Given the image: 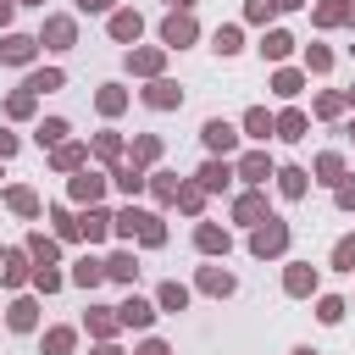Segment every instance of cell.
I'll return each mask as SVG.
<instances>
[{
	"label": "cell",
	"mask_w": 355,
	"mask_h": 355,
	"mask_svg": "<svg viewBox=\"0 0 355 355\" xmlns=\"http://www.w3.org/2000/svg\"><path fill=\"white\" fill-rule=\"evenodd\" d=\"M283 244H288V227H283V222H266V227H255V239H250L255 255H277Z\"/></svg>",
	"instance_id": "6da1fadb"
},
{
	"label": "cell",
	"mask_w": 355,
	"mask_h": 355,
	"mask_svg": "<svg viewBox=\"0 0 355 355\" xmlns=\"http://www.w3.org/2000/svg\"><path fill=\"white\" fill-rule=\"evenodd\" d=\"M205 144H211V150H233V128H227L222 116H216V122H205Z\"/></svg>",
	"instance_id": "7a4b0ae2"
},
{
	"label": "cell",
	"mask_w": 355,
	"mask_h": 355,
	"mask_svg": "<svg viewBox=\"0 0 355 355\" xmlns=\"http://www.w3.org/2000/svg\"><path fill=\"white\" fill-rule=\"evenodd\" d=\"M44 39H50L55 50H67V44H72V22H67V17H55V22H44Z\"/></svg>",
	"instance_id": "3957f363"
},
{
	"label": "cell",
	"mask_w": 355,
	"mask_h": 355,
	"mask_svg": "<svg viewBox=\"0 0 355 355\" xmlns=\"http://www.w3.org/2000/svg\"><path fill=\"white\" fill-rule=\"evenodd\" d=\"M28 55H33V39H22V33L0 44V61H28Z\"/></svg>",
	"instance_id": "277c9868"
},
{
	"label": "cell",
	"mask_w": 355,
	"mask_h": 355,
	"mask_svg": "<svg viewBox=\"0 0 355 355\" xmlns=\"http://www.w3.org/2000/svg\"><path fill=\"white\" fill-rule=\"evenodd\" d=\"M111 33H116V39H139V17H133V11H116V17H111Z\"/></svg>",
	"instance_id": "5b68a950"
},
{
	"label": "cell",
	"mask_w": 355,
	"mask_h": 355,
	"mask_svg": "<svg viewBox=\"0 0 355 355\" xmlns=\"http://www.w3.org/2000/svg\"><path fill=\"white\" fill-rule=\"evenodd\" d=\"M189 39H194V22L189 17H172L166 22V44H189Z\"/></svg>",
	"instance_id": "8992f818"
},
{
	"label": "cell",
	"mask_w": 355,
	"mask_h": 355,
	"mask_svg": "<svg viewBox=\"0 0 355 355\" xmlns=\"http://www.w3.org/2000/svg\"><path fill=\"white\" fill-rule=\"evenodd\" d=\"M150 316H155V311H150L144 300H128V305H122V322H128V327H144Z\"/></svg>",
	"instance_id": "52a82bcc"
},
{
	"label": "cell",
	"mask_w": 355,
	"mask_h": 355,
	"mask_svg": "<svg viewBox=\"0 0 355 355\" xmlns=\"http://www.w3.org/2000/svg\"><path fill=\"white\" fill-rule=\"evenodd\" d=\"M78 227H83L89 239H105V227H111V216H105V211H89V216H83Z\"/></svg>",
	"instance_id": "ba28073f"
},
{
	"label": "cell",
	"mask_w": 355,
	"mask_h": 355,
	"mask_svg": "<svg viewBox=\"0 0 355 355\" xmlns=\"http://www.w3.org/2000/svg\"><path fill=\"white\" fill-rule=\"evenodd\" d=\"M72 277H78L83 288H94V283L105 277V266H100V261H78V272H72Z\"/></svg>",
	"instance_id": "9c48e42d"
},
{
	"label": "cell",
	"mask_w": 355,
	"mask_h": 355,
	"mask_svg": "<svg viewBox=\"0 0 355 355\" xmlns=\"http://www.w3.org/2000/svg\"><path fill=\"white\" fill-rule=\"evenodd\" d=\"M150 105H178V83H150Z\"/></svg>",
	"instance_id": "30bf717a"
},
{
	"label": "cell",
	"mask_w": 355,
	"mask_h": 355,
	"mask_svg": "<svg viewBox=\"0 0 355 355\" xmlns=\"http://www.w3.org/2000/svg\"><path fill=\"white\" fill-rule=\"evenodd\" d=\"M266 172H272L266 155H244V178H250V183H266Z\"/></svg>",
	"instance_id": "8fae6325"
},
{
	"label": "cell",
	"mask_w": 355,
	"mask_h": 355,
	"mask_svg": "<svg viewBox=\"0 0 355 355\" xmlns=\"http://www.w3.org/2000/svg\"><path fill=\"white\" fill-rule=\"evenodd\" d=\"M311 283H316V277H311L305 266H288V294H311Z\"/></svg>",
	"instance_id": "7c38bea8"
},
{
	"label": "cell",
	"mask_w": 355,
	"mask_h": 355,
	"mask_svg": "<svg viewBox=\"0 0 355 355\" xmlns=\"http://www.w3.org/2000/svg\"><path fill=\"white\" fill-rule=\"evenodd\" d=\"M200 283H205L211 294H227V288H233V277H227V272H216V266H205V277H200Z\"/></svg>",
	"instance_id": "4fadbf2b"
},
{
	"label": "cell",
	"mask_w": 355,
	"mask_h": 355,
	"mask_svg": "<svg viewBox=\"0 0 355 355\" xmlns=\"http://www.w3.org/2000/svg\"><path fill=\"white\" fill-rule=\"evenodd\" d=\"M244 128H250L255 139H266V133H272V116H266V111H250V116H244Z\"/></svg>",
	"instance_id": "5bb4252c"
},
{
	"label": "cell",
	"mask_w": 355,
	"mask_h": 355,
	"mask_svg": "<svg viewBox=\"0 0 355 355\" xmlns=\"http://www.w3.org/2000/svg\"><path fill=\"white\" fill-rule=\"evenodd\" d=\"M283 178V194H305V172L300 166H288V172H277Z\"/></svg>",
	"instance_id": "9a60e30c"
},
{
	"label": "cell",
	"mask_w": 355,
	"mask_h": 355,
	"mask_svg": "<svg viewBox=\"0 0 355 355\" xmlns=\"http://www.w3.org/2000/svg\"><path fill=\"white\" fill-rule=\"evenodd\" d=\"M200 250H227V233L222 227H200Z\"/></svg>",
	"instance_id": "2e32d148"
},
{
	"label": "cell",
	"mask_w": 355,
	"mask_h": 355,
	"mask_svg": "<svg viewBox=\"0 0 355 355\" xmlns=\"http://www.w3.org/2000/svg\"><path fill=\"white\" fill-rule=\"evenodd\" d=\"M11 327H33V300H17L11 305Z\"/></svg>",
	"instance_id": "e0dca14e"
},
{
	"label": "cell",
	"mask_w": 355,
	"mask_h": 355,
	"mask_svg": "<svg viewBox=\"0 0 355 355\" xmlns=\"http://www.w3.org/2000/svg\"><path fill=\"white\" fill-rule=\"evenodd\" d=\"M44 349H50V355H67V349H72V333H67V327H55V333L44 338Z\"/></svg>",
	"instance_id": "ac0fdd59"
},
{
	"label": "cell",
	"mask_w": 355,
	"mask_h": 355,
	"mask_svg": "<svg viewBox=\"0 0 355 355\" xmlns=\"http://www.w3.org/2000/svg\"><path fill=\"white\" fill-rule=\"evenodd\" d=\"M216 50L233 55V50H239V28H216Z\"/></svg>",
	"instance_id": "d6986e66"
},
{
	"label": "cell",
	"mask_w": 355,
	"mask_h": 355,
	"mask_svg": "<svg viewBox=\"0 0 355 355\" xmlns=\"http://www.w3.org/2000/svg\"><path fill=\"white\" fill-rule=\"evenodd\" d=\"M277 128H283V139H300V133H305V116H300V111H288Z\"/></svg>",
	"instance_id": "ffe728a7"
},
{
	"label": "cell",
	"mask_w": 355,
	"mask_h": 355,
	"mask_svg": "<svg viewBox=\"0 0 355 355\" xmlns=\"http://www.w3.org/2000/svg\"><path fill=\"white\" fill-rule=\"evenodd\" d=\"M200 183H205V189H222V183H227V166H216V161H211V166L200 172Z\"/></svg>",
	"instance_id": "44dd1931"
},
{
	"label": "cell",
	"mask_w": 355,
	"mask_h": 355,
	"mask_svg": "<svg viewBox=\"0 0 355 355\" xmlns=\"http://www.w3.org/2000/svg\"><path fill=\"white\" fill-rule=\"evenodd\" d=\"M72 194H78V200H94V194H100V178H72Z\"/></svg>",
	"instance_id": "7402d4cb"
},
{
	"label": "cell",
	"mask_w": 355,
	"mask_h": 355,
	"mask_svg": "<svg viewBox=\"0 0 355 355\" xmlns=\"http://www.w3.org/2000/svg\"><path fill=\"white\" fill-rule=\"evenodd\" d=\"M11 205H17V211H22V216H33V211H39V200H33V194H28V189H11Z\"/></svg>",
	"instance_id": "603a6c76"
},
{
	"label": "cell",
	"mask_w": 355,
	"mask_h": 355,
	"mask_svg": "<svg viewBox=\"0 0 355 355\" xmlns=\"http://www.w3.org/2000/svg\"><path fill=\"white\" fill-rule=\"evenodd\" d=\"M261 211H266V205H261V194H244V200H239V216H244V222H255Z\"/></svg>",
	"instance_id": "cb8c5ba5"
},
{
	"label": "cell",
	"mask_w": 355,
	"mask_h": 355,
	"mask_svg": "<svg viewBox=\"0 0 355 355\" xmlns=\"http://www.w3.org/2000/svg\"><path fill=\"white\" fill-rule=\"evenodd\" d=\"M28 250H33V255H39V261H44V266H50V261H55V244H50V239H39V233H33V239H28Z\"/></svg>",
	"instance_id": "d4e9b609"
},
{
	"label": "cell",
	"mask_w": 355,
	"mask_h": 355,
	"mask_svg": "<svg viewBox=\"0 0 355 355\" xmlns=\"http://www.w3.org/2000/svg\"><path fill=\"white\" fill-rule=\"evenodd\" d=\"M105 272H111V277H133V255H111Z\"/></svg>",
	"instance_id": "484cf974"
},
{
	"label": "cell",
	"mask_w": 355,
	"mask_h": 355,
	"mask_svg": "<svg viewBox=\"0 0 355 355\" xmlns=\"http://www.w3.org/2000/svg\"><path fill=\"white\" fill-rule=\"evenodd\" d=\"M183 300H189V294H183L178 283H166V288H161V305H166V311H183Z\"/></svg>",
	"instance_id": "4316f807"
},
{
	"label": "cell",
	"mask_w": 355,
	"mask_h": 355,
	"mask_svg": "<svg viewBox=\"0 0 355 355\" xmlns=\"http://www.w3.org/2000/svg\"><path fill=\"white\" fill-rule=\"evenodd\" d=\"M333 261H338V266H344V272H355V239H344V244H338V250H333Z\"/></svg>",
	"instance_id": "83f0119b"
},
{
	"label": "cell",
	"mask_w": 355,
	"mask_h": 355,
	"mask_svg": "<svg viewBox=\"0 0 355 355\" xmlns=\"http://www.w3.org/2000/svg\"><path fill=\"white\" fill-rule=\"evenodd\" d=\"M61 133H67V122H55V116H50V122H44V128H39V144H55V139H61Z\"/></svg>",
	"instance_id": "f1b7e54d"
},
{
	"label": "cell",
	"mask_w": 355,
	"mask_h": 355,
	"mask_svg": "<svg viewBox=\"0 0 355 355\" xmlns=\"http://www.w3.org/2000/svg\"><path fill=\"white\" fill-rule=\"evenodd\" d=\"M261 50H266V55H288V39H283V33H266V44H261Z\"/></svg>",
	"instance_id": "f546056e"
},
{
	"label": "cell",
	"mask_w": 355,
	"mask_h": 355,
	"mask_svg": "<svg viewBox=\"0 0 355 355\" xmlns=\"http://www.w3.org/2000/svg\"><path fill=\"white\" fill-rule=\"evenodd\" d=\"M116 183H122V189H128V194H133V189H139V183H144V178H139V166H122V172H116Z\"/></svg>",
	"instance_id": "4dcf8cb0"
},
{
	"label": "cell",
	"mask_w": 355,
	"mask_h": 355,
	"mask_svg": "<svg viewBox=\"0 0 355 355\" xmlns=\"http://www.w3.org/2000/svg\"><path fill=\"white\" fill-rule=\"evenodd\" d=\"M316 316H322V322H338V316H344V300H322V311H316Z\"/></svg>",
	"instance_id": "1f68e13d"
},
{
	"label": "cell",
	"mask_w": 355,
	"mask_h": 355,
	"mask_svg": "<svg viewBox=\"0 0 355 355\" xmlns=\"http://www.w3.org/2000/svg\"><path fill=\"white\" fill-rule=\"evenodd\" d=\"M28 89H61V72H39V78H33Z\"/></svg>",
	"instance_id": "d6a6232c"
},
{
	"label": "cell",
	"mask_w": 355,
	"mask_h": 355,
	"mask_svg": "<svg viewBox=\"0 0 355 355\" xmlns=\"http://www.w3.org/2000/svg\"><path fill=\"white\" fill-rule=\"evenodd\" d=\"M277 94H300V78L294 72H277Z\"/></svg>",
	"instance_id": "836d02e7"
},
{
	"label": "cell",
	"mask_w": 355,
	"mask_h": 355,
	"mask_svg": "<svg viewBox=\"0 0 355 355\" xmlns=\"http://www.w3.org/2000/svg\"><path fill=\"white\" fill-rule=\"evenodd\" d=\"M338 205H355V183H344V189H338Z\"/></svg>",
	"instance_id": "e575fe53"
},
{
	"label": "cell",
	"mask_w": 355,
	"mask_h": 355,
	"mask_svg": "<svg viewBox=\"0 0 355 355\" xmlns=\"http://www.w3.org/2000/svg\"><path fill=\"white\" fill-rule=\"evenodd\" d=\"M11 150H17V139H11L6 128H0V155H11Z\"/></svg>",
	"instance_id": "d590c367"
},
{
	"label": "cell",
	"mask_w": 355,
	"mask_h": 355,
	"mask_svg": "<svg viewBox=\"0 0 355 355\" xmlns=\"http://www.w3.org/2000/svg\"><path fill=\"white\" fill-rule=\"evenodd\" d=\"M78 6H83V11H105L111 0H78Z\"/></svg>",
	"instance_id": "8d00e7d4"
},
{
	"label": "cell",
	"mask_w": 355,
	"mask_h": 355,
	"mask_svg": "<svg viewBox=\"0 0 355 355\" xmlns=\"http://www.w3.org/2000/svg\"><path fill=\"white\" fill-rule=\"evenodd\" d=\"M139 355H172V349H166V344H144Z\"/></svg>",
	"instance_id": "74e56055"
},
{
	"label": "cell",
	"mask_w": 355,
	"mask_h": 355,
	"mask_svg": "<svg viewBox=\"0 0 355 355\" xmlns=\"http://www.w3.org/2000/svg\"><path fill=\"white\" fill-rule=\"evenodd\" d=\"M6 17H11V0H0V22H6Z\"/></svg>",
	"instance_id": "f35d334b"
},
{
	"label": "cell",
	"mask_w": 355,
	"mask_h": 355,
	"mask_svg": "<svg viewBox=\"0 0 355 355\" xmlns=\"http://www.w3.org/2000/svg\"><path fill=\"white\" fill-rule=\"evenodd\" d=\"M272 6H300V0H272Z\"/></svg>",
	"instance_id": "ab89813d"
},
{
	"label": "cell",
	"mask_w": 355,
	"mask_h": 355,
	"mask_svg": "<svg viewBox=\"0 0 355 355\" xmlns=\"http://www.w3.org/2000/svg\"><path fill=\"white\" fill-rule=\"evenodd\" d=\"M172 6H194V0H172Z\"/></svg>",
	"instance_id": "60d3db41"
},
{
	"label": "cell",
	"mask_w": 355,
	"mask_h": 355,
	"mask_svg": "<svg viewBox=\"0 0 355 355\" xmlns=\"http://www.w3.org/2000/svg\"><path fill=\"white\" fill-rule=\"evenodd\" d=\"M94 355H116V349H94Z\"/></svg>",
	"instance_id": "b9f144b4"
},
{
	"label": "cell",
	"mask_w": 355,
	"mask_h": 355,
	"mask_svg": "<svg viewBox=\"0 0 355 355\" xmlns=\"http://www.w3.org/2000/svg\"><path fill=\"white\" fill-rule=\"evenodd\" d=\"M294 355H316V349H294Z\"/></svg>",
	"instance_id": "7bdbcfd3"
}]
</instances>
